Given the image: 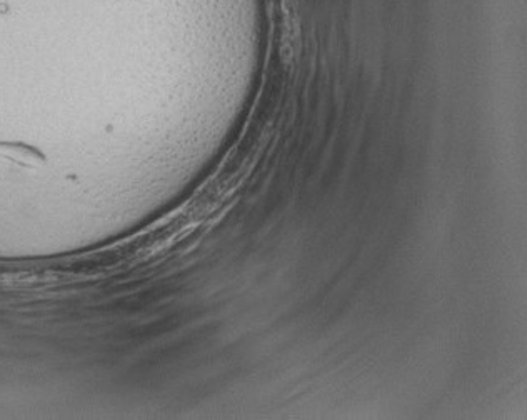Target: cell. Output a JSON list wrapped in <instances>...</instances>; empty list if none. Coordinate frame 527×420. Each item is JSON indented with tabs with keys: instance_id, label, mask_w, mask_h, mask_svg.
Listing matches in <instances>:
<instances>
[{
	"instance_id": "1",
	"label": "cell",
	"mask_w": 527,
	"mask_h": 420,
	"mask_svg": "<svg viewBox=\"0 0 527 420\" xmlns=\"http://www.w3.org/2000/svg\"><path fill=\"white\" fill-rule=\"evenodd\" d=\"M0 155L9 157L14 162L24 165V167H36V165L42 164V155L36 152V150L28 147H14V145H7V147H0Z\"/></svg>"
}]
</instances>
